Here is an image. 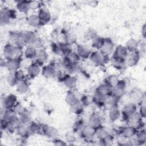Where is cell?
I'll return each mask as SVG.
<instances>
[{
	"label": "cell",
	"mask_w": 146,
	"mask_h": 146,
	"mask_svg": "<svg viewBox=\"0 0 146 146\" xmlns=\"http://www.w3.org/2000/svg\"><path fill=\"white\" fill-rule=\"evenodd\" d=\"M8 126V123L5 120L1 119V131H6Z\"/></svg>",
	"instance_id": "57"
},
{
	"label": "cell",
	"mask_w": 146,
	"mask_h": 146,
	"mask_svg": "<svg viewBox=\"0 0 146 146\" xmlns=\"http://www.w3.org/2000/svg\"><path fill=\"white\" fill-rule=\"evenodd\" d=\"M106 98V96L103 95L95 91L92 98V102L96 106L99 107H103Z\"/></svg>",
	"instance_id": "27"
},
{
	"label": "cell",
	"mask_w": 146,
	"mask_h": 146,
	"mask_svg": "<svg viewBox=\"0 0 146 146\" xmlns=\"http://www.w3.org/2000/svg\"><path fill=\"white\" fill-rule=\"evenodd\" d=\"M71 62H72L68 56H63V57L61 59H60V60L59 62V64L62 68L67 70V68L69 67Z\"/></svg>",
	"instance_id": "49"
},
{
	"label": "cell",
	"mask_w": 146,
	"mask_h": 146,
	"mask_svg": "<svg viewBox=\"0 0 146 146\" xmlns=\"http://www.w3.org/2000/svg\"><path fill=\"white\" fill-rule=\"evenodd\" d=\"M68 56L72 62H79L80 60V58L76 52H72Z\"/></svg>",
	"instance_id": "55"
},
{
	"label": "cell",
	"mask_w": 146,
	"mask_h": 146,
	"mask_svg": "<svg viewBox=\"0 0 146 146\" xmlns=\"http://www.w3.org/2000/svg\"><path fill=\"white\" fill-rule=\"evenodd\" d=\"M67 70L69 74H75L82 71V67L79 62H71Z\"/></svg>",
	"instance_id": "42"
},
{
	"label": "cell",
	"mask_w": 146,
	"mask_h": 146,
	"mask_svg": "<svg viewBox=\"0 0 146 146\" xmlns=\"http://www.w3.org/2000/svg\"><path fill=\"white\" fill-rule=\"evenodd\" d=\"M17 17V12L13 9L7 7H3L0 11V22L1 25L8 24L11 20Z\"/></svg>",
	"instance_id": "2"
},
{
	"label": "cell",
	"mask_w": 146,
	"mask_h": 146,
	"mask_svg": "<svg viewBox=\"0 0 146 146\" xmlns=\"http://www.w3.org/2000/svg\"><path fill=\"white\" fill-rule=\"evenodd\" d=\"M22 33L19 31H10L9 33V37L10 41L14 46H22L23 44L22 41Z\"/></svg>",
	"instance_id": "18"
},
{
	"label": "cell",
	"mask_w": 146,
	"mask_h": 146,
	"mask_svg": "<svg viewBox=\"0 0 146 146\" xmlns=\"http://www.w3.org/2000/svg\"><path fill=\"white\" fill-rule=\"evenodd\" d=\"M128 54H129V52L127 51L125 47L122 45H119V46H117L114 49L112 57L126 60Z\"/></svg>",
	"instance_id": "14"
},
{
	"label": "cell",
	"mask_w": 146,
	"mask_h": 146,
	"mask_svg": "<svg viewBox=\"0 0 146 146\" xmlns=\"http://www.w3.org/2000/svg\"><path fill=\"white\" fill-rule=\"evenodd\" d=\"M3 54L6 60L14 58L22 59V57L24 55V51L22 46H14L11 43H9L4 46Z\"/></svg>",
	"instance_id": "1"
},
{
	"label": "cell",
	"mask_w": 146,
	"mask_h": 146,
	"mask_svg": "<svg viewBox=\"0 0 146 146\" xmlns=\"http://www.w3.org/2000/svg\"><path fill=\"white\" fill-rule=\"evenodd\" d=\"M31 1H19L16 3V9L21 13L27 14L31 9Z\"/></svg>",
	"instance_id": "23"
},
{
	"label": "cell",
	"mask_w": 146,
	"mask_h": 146,
	"mask_svg": "<svg viewBox=\"0 0 146 146\" xmlns=\"http://www.w3.org/2000/svg\"><path fill=\"white\" fill-rule=\"evenodd\" d=\"M77 82H78L77 78L75 76H71V75H70L63 82V83L67 88L70 90H73L76 87Z\"/></svg>",
	"instance_id": "32"
},
{
	"label": "cell",
	"mask_w": 146,
	"mask_h": 146,
	"mask_svg": "<svg viewBox=\"0 0 146 146\" xmlns=\"http://www.w3.org/2000/svg\"><path fill=\"white\" fill-rule=\"evenodd\" d=\"M119 80V79L117 75H111L106 78L104 83L108 84L112 88H113L116 85V84L117 83Z\"/></svg>",
	"instance_id": "45"
},
{
	"label": "cell",
	"mask_w": 146,
	"mask_h": 146,
	"mask_svg": "<svg viewBox=\"0 0 146 146\" xmlns=\"http://www.w3.org/2000/svg\"><path fill=\"white\" fill-rule=\"evenodd\" d=\"M58 131L54 127L49 125L47 124H40L39 133L50 138H55L57 136Z\"/></svg>",
	"instance_id": "5"
},
{
	"label": "cell",
	"mask_w": 146,
	"mask_h": 146,
	"mask_svg": "<svg viewBox=\"0 0 146 146\" xmlns=\"http://www.w3.org/2000/svg\"><path fill=\"white\" fill-rule=\"evenodd\" d=\"M127 83L124 80H119L116 85L113 88L112 94L120 99L126 93Z\"/></svg>",
	"instance_id": "7"
},
{
	"label": "cell",
	"mask_w": 146,
	"mask_h": 146,
	"mask_svg": "<svg viewBox=\"0 0 146 146\" xmlns=\"http://www.w3.org/2000/svg\"><path fill=\"white\" fill-rule=\"evenodd\" d=\"M42 75L46 79H52L56 76L57 72L56 71V63H50L48 65L42 67L41 70Z\"/></svg>",
	"instance_id": "4"
},
{
	"label": "cell",
	"mask_w": 146,
	"mask_h": 146,
	"mask_svg": "<svg viewBox=\"0 0 146 146\" xmlns=\"http://www.w3.org/2000/svg\"><path fill=\"white\" fill-rule=\"evenodd\" d=\"M76 52L80 59H86L90 58L92 51L85 45L78 44L76 47Z\"/></svg>",
	"instance_id": "22"
},
{
	"label": "cell",
	"mask_w": 146,
	"mask_h": 146,
	"mask_svg": "<svg viewBox=\"0 0 146 146\" xmlns=\"http://www.w3.org/2000/svg\"><path fill=\"white\" fill-rule=\"evenodd\" d=\"M18 117L17 114L13 109L6 110L2 108L1 112V119L5 120L8 123H10Z\"/></svg>",
	"instance_id": "10"
},
{
	"label": "cell",
	"mask_w": 146,
	"mask_h": 146,
	"mask_svg": "<svg viewBox=\"0 0 146 146\" xmlns=\"http://www.w3.org/2000/svg\"><path fill=\"white\" fill-rule=\"evenodd\" d=\"M88 124L95 129H97L102 127V121L98 114L93 113L89 119Z\"/></svg>",
	"instance_id": "24"
},
{
	"label": "cell",
	"mask_w": 146,
	"mask_h": 146,
	"mask_svg": "<svg viewBox=\"0 0 146 146\" xmlns=\"http://www.w3.org/2000/svg\"><path fill=\"white\" fill-rule=\"evenodd\" d=\"M52 142L54 143V145H66V143L65 142H64L63 140L59 139H56L54 138L52 140Z\"/></svg>",
	"instance_id": "58"
},
{
	"label": "cell",
	"mask_w": 146,
	"mask_h": 146,
	"mask_svg": "<svg viewBox=\"0 0 146 146\" xmlns=\"http://www.w3.org/2000/svg\"><path fill=\"white\" fill-rule=\"evenodd\" d=\"M79 101L83 104V105L84 107L88 106V105L90 104V101L89 100V99H88L87 96H86V95L83 96L80 98V99L79 100Z\"/></svg>",
	"instance_id": "56"
},
{
	"label": "cell",
	"mask_w": 146,
	"mask_h": 146,
	"mask_svg": "<svg viewBox=\"0 0 146 146\" xmlns=\"http://www.w3.org/2000/svg\"><path fill=\"white\" fill-rule=\"evenodd\" d=\"M141 33L142 35L143 36L144 38L145 37V33H146V29H145V24H144L143 25V26L142 27V29H141Z\"/></svg>",
	"instance_id": "62"
},
{
	"label": "cell",
	"mask_w": 146,
	"mask_h": 146,
	"mask_svg": "<svg viewBox=\"0 0 146 146\" xmlns=\"http://www.w3.org/2000/svg\"><path fill=\"white\" fill-rule=\"evenodd\" d=\"M40 72V67L35 62H33L29 65L26 70L27 76L31 79H34L38 76Z\"/></svg>",
	"instance_id": "16"
},
{
	"label": "cell",
	"mask_w": 146,
	"mask_h": 146,
	"mask_svg": "<svg viewBox=\"0 0 146 146\" xmlns=\"http://www.w3.org/2000/svg\"><path fill=\"white\" fill-rule=\"evenodd\" d=\"M51 51L56 54H60L59 52V43H57L56 42H52L51 44Z\"/></svg>",
	"instance_id": "54"
},
{
	"label": "cell",
	"mask_w": 146,
	"mask_h": 146,
	"mask_svg": "<svg viewBox=\"0 0 146 146\" xmlns=\"http://www.w3.org/2000/svg\"><path fill=\"white\" fill-rule=\"evenodd\" d=\"M16 132L19 137L23 139H26L30 135L28 130L27 125L22 123L16 129Z\"/></svg>",
	"instance_id": "34"
},
{
	"label": "cell",
	"mask_w": 146,
	"mask_h": 146,
	"mask_svg": "<svg viewBox=\"0 0 146 146\" xmlns=\"http://www.w3.org/2000/svg\"><path fill=\"white\" fill-rule=\"evenodd\" d=\"M51 38L54 39V40H56L58 38V31H56V30H54L52 31V33H51Z\"/></svg>",
	"instance_id": "60"
},
{
	"label": "cell",
	"mask_w": 146,
	"mask_h": 146,
	"mask_svg": "<svg viewBox=\"0 0 146 146\" xmlns=\"http://www.w3.org/2000/svg\"><path fill=\"white\" fill-rule=\"evenodd\" d=\"M18 102L17 97L13 94L5 96L2 99V108L5 109H13L16 103Z\"/></svg>",
	"instance_id": "6"
},
{
	"label": "cell",
	"mask_w": 146,
	"mask_h": 146,
	"mask_svg": "<svg viewBox=\"0 0 146 146\" xmlns=\"http://www.w3.org/2000/svg\"><path fill=\"white\" fill-rule=\"evenodd\" d=\"M13 109L14 110V111L15 112V113L17 114L18 116L20 115L26 110L25 107L20 102H18L16 103V104L14 106Z\"/></svg>",
	"instance_id": "50"
},
{
	"label": "cell",
	"mask_w": 146,
	"mask_h": 146,
	"mask_svg": "<svg viewBox=\"0 0 146 146\" xmlns=\"http://www.w3.org/2000/svg\"><path fill=\"white\" fill-rule=\"evenodd\" d=\"M27 22L29 25L34 27H37L42 25L38 14H32L30 15L27 18Z\"/></svg>",
	"instance_id": "33"
},
{
	"label": "cell",
	"mask_w": 146,
	"mask_h": 146,
	"mask_svg": "<svg viewBox=\"0 0 146 146\" xmlns=\"http://www.w3.org/2000/svg\"><path fill=\"white\" fill-rule=\"evenodd\" d=\"M87 3L88 4L89 6H92V7H95L98 5V1H88L87 2Z\"/></svg>",
	"instance_id": "61"
},
{
	"label": "cell",
	"mask_w": 146,
	"mask_h": 146,
	"mask_svg": "<svg viewBox=\"0 0 146 146\" xmlns=\"http://www.w3.org/2000/svg\"><path fill=\"white\" fill-rule=\"evenodd\" d=\"M65 101L67 104L70 106L73 104L79 102V99L78 95L72 90H70L68 91L66 95Z\"/></svg>",
	"instance_id": "28"
},
{
	"label": "cell",
	"mask_w": 146,
	"mask_h": 146,
	"mask_svg": "<svg viewBox=\"0 0 146 146\" xmlns=\"http://www.w3.org/2000/svg\"><path fill=\"white\" fill-rule=\"evenodd\" d=\"M105 38L96 36L91 40V46L96 50H100L104 45Z\"/></svg>",
	"instance_id": "31"
},
{
	"label": "cell",
	"mask_w": 146,
	"mask_h": 146,
	"mask_svg": "<svg viewBox=\"0 0 146 146\" xmlns=\"http://www.w3.org/2000/svg\"><path fill=\"white\" fill-rule=\"evenodd\" d=\"M119 100L120 99L113 94L109 96H107L103 107L106 110H109L112 107L118 106Z\"/></svg>",
	"instance_id": "11"
},
{
	"label": "cell",
	"mask_w": 146,
	"mask_h": 146,
	"mask_svg": "<svg viewBox=\"0 0 146 146\" xmlns=\"http://www.w3.org/2000/svg\"><path fill=\"white\" fill-rule=\"evenodd\" d=\"M137 112V106L133 103H129L125 104L121 111V115L125 121L129 116Z\"/></svg>",
	"instance_id": "8"
},
{
	"label": "cell",
	"mask_w": 146,
	"mask_h": 146,
	"mask_svg": "<svg viewBox=\"0 0 146 146\" xmlns=\"http://www.w3.org/2000/svg\"><path fill=\"white\" fill-rule=\"evenodd\" d=\"M85 123L82 119L76 120L73 125H72V129L74 132H80V131L82 129V128L85 125Z\"/></svg>",
	"instance_id": "44"
},
{
	"label": "cell",
	"mask_w": 146,
	"mask_h": 146,
	"mask_svg": "<svg viewBox=\"0 0 146 146\" xmlns=\"http://www.w3.org/2000/svg\"><path fill=\"white\" fill-rule=\"evenodd\" d=\"M64 42L72 44H75L77 42V36L76 34L72 33H68L67 34L64 35Z\"/></svg>",
	"instance_id": "43"
},
{
	"label": "cell",
	"mask_w": 146,
	"mask_h": 146,
	"mask_svg": "<svg viewBox=\"0 0 146 146\" xmlns=\"http://www.w3.org/2000/svg\"><path fill=\"white\" fill-rule=\"evenodd\" d=\"M97 36L96 33L92 29H88L84 34V38L87 40H92Z\"/></svg>",
	"instance_id": "52"
},
{
	"label": "cell",
	"mask_w": 146,
	"mask_h": 146,
	"mask_svg": "<svg viewBox=\"0 0 146 146\" xmlns=\"http://www.w3.org/2000/svg\"><path fill=\"white\" fill-rule=\"evenodd\" d=\"M44 45H45V43L44 40L41 38L36 37L31 46H33L37 50H38L43 49V48L44 47Z\"/></svg>",
	"instance_id": "47"
},
{
	"label": "cell",
	"mask_w": 146,
	"mask_h": 146,
	"mask_svg": "<svg viewBox=\"0 0 146 146\" xmlns=\"http://www.w3.org/2000/svg\"><path fill=\"white\" fill-rule=\"evenodd\" d=\"M36 38L35 34L33 31H26L22 33V41L23 45L30 46Z\"/></svg>",
	"instance_id": "19"
},
{
	"label": "cell",
	"mask_w": 146,
	"mask_h": 146,
	"mask_svg": "<svg viewBox=\"0 0 146 146\" xmlns=\"http://www.w3.org/2000/svg\"><path fill=\"white\" fill-rule=\"evenodd\" d=\"M96 129L90 126L88 124L85 125L80 131L79 134L81 137L86 140H91L95 136Z\"/></svg>",
	"instance_id": "9"
},
{
	"label": "cell",
	"mask_w": 146,
	"mask_h": 146,
	"mask_svg": "<svg viewBox=\"0 0 146 146\" xmlns=\"http://www.w3.org/2000/svg\"><path fill=\"white\" fill-rule=\"evenodd\" d=\"M140 54L139 51L129 53L126 59V64L129 67H133L136 66L139 62Z\"/></svg>",
	"instance_id": "21"
},
{
	"label": "cell",
	"mask_w": 146,
	"mask_h": 146,
	"mask_svg": "<svg viewBox=\"0 0 146 146\" xmlns=\"http://www.w3.org/2000/svg\"><path fill=\"white\" fill-rule=\"evenodd\" d=\"M84 106L80 102H78L70 106V111L72 113L76 115H80L83 113Z\"/></svg>",
	"instance_id": "35"
},
{
	"label": "cell",
	"mask_w": 146,
	"mask_h": 146,
	"mask_svg": "<svg viewBox=\"0 0 146 146\" xmlns=\"http://www.w3.org/2000/svg\"><path fill=\"white\" fill-rule=\"evenodd\" d=\"M95 136L100 141H104L110 139L111 136L108 132L103 127L96 129Z\"/></svg>",
	"instance_id": "29"
},
{
	"label": "cell",
	"mask_w": 146,
	"mask_h": 146,
	"mask_svg": "<svg viewBox=\"0 0 146 146\" xmlns=\"http://www.w3.org/2000/svg\"><path fill=\"white\" fill-rule=\"evenodd\" d=\"M14 75L18 82L26 80V76L24 72L21 70H18L15 72H14Z\"/></svg>",
	"instance_id": "51"
},
{
	"label": "cell",
	"mask_w": 146,
	"mask_h": 146,
	"mask_svg": "<svg viewBox=\"0 0 146 146\" xmlns=\"http://www.w3.org/2000/svg\"><path fill=\"white\" fill-rule=\"evenodd\" d=\"M139 46V42L136 39H131L128 41H127L125 47L127 48L128 52L130 53L138 51Z\"/></svg>",
	"instance_id": "36"
},
{
	"label": "cell",
	"mask_w": 146,
	"mask_h": 146,
	"mask_svg": "<svg viewBox=\"0 0 146 146\" xmlns=\"http://www.w3.org/2000/svg\"><path fill=\"white\" fill-rule=\"evenodd\" d=\"M29 90V84L26 80L19 82L16 86V90L19 94H25Z\"/></svg>",
	"instance_id": "41"
},
{
	"label": "cell",
	"mask_w": 146,
	"mask_h": 146,
	"mask_svg": "<svg viewBox=\"0 0 146 146\" xmlns=\"http://www.w3.org/2000/svg\"><path fill=\"white\" fill-rule=\"evenodd\" d=\"M137 129L133 126L127 125L126 126L123 127L119 130V134L124 139H128L132 136L136 134Z\"/></svg>",
	"instance_id": "13"
},
{
	"label": "cell",
	"mask_w": 146,
	"mask_h": 146,
	"mask_svg": "<svg viewBox=\"0 0 146 146\" xmlns=\"http://www.w3.org/2000/svg\"><path fill=\"white\" fill-rule=\"evenodd\" d=\"M38 15L42 25L49 23L51 19V14L50 10L46 7H42L38 11Z\"/></svg>",
	"instance_id": "12"
},
{
	"label": "cell",
	"mask_w": 146,
	"mask_h": 146,
	"mask_svg": "<svg viewBox=\"0 0 146 146\" xmlns=\"http://www.w3.org/2000/svg\"><path fill=\"white\" fill-rule=\"evenodd\" d=\"M30 7L31 9L36 10V9H40L42 7V2L40 1H31L30 3Z\"/></svg>",
	"instance_id": "53"
},
{
	"label": "cell",
	"mask_w": 146,
	"mask_h": 146,
	"mask_svg": "<svg viewBox=\"0 0 146 146\" xmlns=\"http://www.w3.org/2000/svg\"><path fill=\"white\" fill-rule=\"evenodd\" d=\"M18 117L21 123L26 125H27L32 121L31 113L29 110L26 109L20 115H19Z\"/></svg>",
	"instance_id": "39"
},
{
	"label": "cell",
	"mask_w": 146,
	"mask_h": 146,
	"mask_svg": "<svg viewBox=\"0 0 146 146\" xmlns=\"http://www.w3.org/2000/svg\"><path fill=\"white\" fill-rule=\"evenodd\" d=\"M6 81L9 86L13 87L16 86L17 84L19 83L17 80L14 72H9V74L7 75L6 77Z\"/></svg>",
	"instance_id": "48"
},
{
	"label": "cell",
	"mask_w": 146,
	"mask_h": 146,
	"mask_svg": "<svg viewBox=\"0 0 146 146\" xmlns=\"http://www.w3.org/2000/svg\"><path fill=\"white\" fill-rule=\"evenodd\" d=\"M139 113L142 119H144L145 117V107H140Z\"/></svg>",
	"instance_id": "59"
},
{
	"label": "cell",
	"mask_w": 146,
	"mask_h": 146,
	"mask_svg": "<svg viewBox=\"0 0 146 146\" xmlns=\"http://www.w3.org/2000/svg\"><path fill=\"white\" fill-rule=\"evenodd\" d=\"M95 91L96 92L100 93V94L107 96H109V95L112 94L113 88H112L111 86H110L107 83H104L101 84L99 86H98L97 87V88H96Z\"/></svg>",
	"instance_id": "25"
},
{
	"label": "cell",
	"mask_w": 146,
	"mask_h": 146,
	"mask_svg": "<svg viewBox=\"0 0 146 146\" xmlns=\"http://www.w3.org/2000/svg\"><path fill=\"white\" fill-rule=\"evenodd\" d=\"M89 58L92 63L98 66L104 65L109 60V56L103 54L100 50L92 51Z\"/></svg>",
	"instance_id": "3"
},
{
	"label": "cell",
	"mask_w": 146,
	"mask_h": 146,
	"mask_svg": "<svg viewBox=\"0 0 146 146\" xmlns=\"http://www.w3.org/2000/svg\"><path fill=\"white\" fill-rule=\"evenodd\" d=\"M59 46L60 54L63 56H69L73 52L72 44L66 42H59Z\"/></svg>",
	"instance_id": "26"
},
{
	"label": "cell",
	"mask_w": 146,
	"mask_h": 146,
	"mask_svg": "<svg viewBox=\"0 0 146 146\" xmlns=\"http://www.w3.org/2000/svg\"><path fill=\"white\" fill-rule=\"evenodd\" d=\"M48 58V54L44 49L38 50L37 51L34 62L40 67H43L44 64L47 62Z\"/></svg>",
	"instance_id": "17"
},
{
	"label": "cell",
	"mask_w": 146,
	"mask_h": 146,
	"mask_svg": "<svg viewBox=\"0 0 146 146\" xmlns=\"http://www.w3.org/2000/svg\"><path fill=\"white\" fill-rule=\"evenodd\" d=\"M121 116V111L118 108V106L113 107L108 110V117L111 121L117 120Z\"/></svg>",
	"instance_id": "30"
},
{
	"label": "cell",
	"mask_w": 146,
	"mask_h": 146,
	"mask_svg": "<svg viewBox=\"0 0 146 146\" xmlns=\"http://www.w3.org/2000/svg\"><path fill=\"white\" fill-rule=\"evenodd\" d=\"M22 59H11L6 60V67L9 72H14L19 70L21 65Z\"/></svg>",
	"instance_id": "15"
},
{
	"label": "cell",
	"mask_w": 146,
	"mask_h": 146,
	"mask_svg": "<svg viewBox=\"0 0 146 146\" xmlns=\"http://www.w3.org/2000/svg\"><path fill=\"white\" fill-rule=\"evenodd\" d=\"M114 49V43L113 41L109 38H106L104 45L100 51L109 56L113 54Z\"/></svg>",
	"instance_id": "20"
},
{
	"label": "cell",
	"mask_w": 146,
	"mask_h": 146,
	"mask_svg": "<svg viewBox=\"0 0 146 146\" xmlns=\"http://www.w3.org/2000/svg\"><path fill=\"white\" fill-rule=\"evenodd\" d=\"M37 51L38 50L33 46L31 45L27 46L24 51V56L28 59H35Z\"/></svg>",
	"instance_id": "38"
},
{
	"label": "cell",
	"mask_w": 146,
	"mask_h": 146,
	"mask_svg": "<svg viewBox=\"0 0 146 146\" xmlns=\"http://www.w3.org/2000/svg\"><path fill=\"white\" fill-rule=\"evenodd\" d=\"M136 136L139 142L140 145H141L146 141V132L144 129H140L137 130L136 133Z\"/></svg>",
	"instance_id": "46"
},
{
	"label": "cell",
	"mask_w": 146,
	"mask_h": 146,
	"mask_svg": "<svg viewBox=\"0 0 146 146\" xmlns=\"http://www.w3.org/2000/svg\"><path fill=\"white\" fill-rule=\"evenodd\" d=\"M40 127V124L35 121H31L30 123L27 124L28 130L30 135H35L37 133H39Z\"/></svg>",
	"instance_id": "40"
},
{
	"label": "cell",
	"mask_w": 146,
	"mask_h": 146,
	"mask_svg": "<svg viewBox=\"0 0 146 146\" xmlns=\"http://www.w3.org/2000/svg\"><path fill=\"white\" fill-rule=\"evenodd\" d=\"M125 61V60H123L113 57H112L111 58V64L112 66L117 70H121L125 68L126 66Z\"/></svg>",
	"instance_id": "37"
}]
</instances>
